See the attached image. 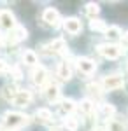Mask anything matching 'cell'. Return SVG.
Returning <instances> with one entry per match:
<instances>
[{"instance_id": "6da1fadb", "label": "cell", "mask_w": 128, "mask_h": 131, "mask_svg": "<svg viewBox=\"0 0 128 131\" xmlns=\"http://www.w3.org/2000/svg\"><path fill=\"white\" fill-rule=\"evenodd\" d=\"M30 122V117L21 112H5L4 114V126L7 129H18Z\"/></svg>"}, {"instance_id": "7a4b0ae2", "label": "cell", "mask_w": 128, "mask_h": 131, "mask_svg": "<svg viewBox=\"0 0 128 131\" xmlns=\"http://www.w3.org/2000/svg\"><path fill=\"white\" fill-rule=\"evenodd\" d=\"M98 52L104 56V58L116 60V58H119V56L125 52V49H121V47L116 46V44H100L98 46Z\"/></svg>"}, {"instance_id": "3957f363", "label": "cell", "mask_w": 128, "mask_h": 131, "mask_svg": "<svg viewBox=\"0 0 128 131\" xmlns=\"http://www.w3.org/2000/svg\"><path fill=\"white\" fill-rule=\"evenodd\" d=\"M123 77H119V75H105L104 79H102V88L104 91H116V89H121L123 88Z\"/></svg>"}, {"instance_id": "277c9868", "label": "cell", "mask_w": 128, "mask_h": 131, "mask_svg": "<svg viewBox=\"0 0 128 131\" xmlns=\"http://www.w3.org/2000/svg\"><path fill=\"white\" fill-rule=\"evenodd\" d=\"M33 100V94H32V91L28 89H21L18 91V94H16V98L12 100V105L14 107H20V108H25V107H28L30 103Z\"/></svg>"}, {"instance_id": "5b68a950", "label": "cell", "mask_w": 128, "mask_h": 131, "mask_svg": "<svg viewBox=\"0 0 128 131\" xmlns=\"http://www.w3.org/2000/svg\"><path fill=\"white\" fill-rule=\"evenodd\" d=\"M76 63H77V70L81 72L83 75H86V77L93 75V73H95V70H97L95 61H91L89 58H79Z\"/></svg>"}, {"instance_id": "8992f818", "label": "cell", "mask_w": 128, "mask_h": 131, "mask_svg": "<svg viewBox=\"0 0 128 131\" xmlns=\"http://www.w3.org/2000/svg\"><path fill=\"white\" fill-rule=\"evenodd\" d=\"M42 49L46 51L48 54H61V52H65V49H67V42L63 40V39H54L53 42L42 46Z\"/></svg>"}, {"instance_id": "52a82bcc", "label": "cell", "mask_w": 128, "mask_h": 131, "mask_svg": "<svg viewBox=\"0 0 128 131\" xmlns=\"http://www.w3.org/2000/svg\"><path fill=\"white\" fill-rule=\"evenodd\" d=\"M0 28L9 31L16 28V19H14V14L11 10H0Z\"/></svg>"}, {"instance_id": "ba28073f", "label": "cell", "mask_w": 128, "mask_h": 131, "mask_svg": "<svg viewBox=\"0 0 128 131\" xmlns=\"http://www.w3.org/2000/svg\"><path fill=\"white\" fill-rule=\"evenodd\" d=\"M42 21L48 25V26H53V28H56L60 25V14L56 9H53V7H48V9L42 12Z\"/></svg>"}, {"instance_id": "9c48e42d", "label": "cell", "mask_w": 128, "mask_h": 131, "mask_svg": "<svg viewBox=\"0 0 128 131\" xmlns=\"http://www.w3.org/2000/svg\"><path fill=\"white\" fill-rule=\"evenodd\" d=\"M26 37H28L26 28H25V26H21V25H16V28H14V30H11L7 42H9V44H18V42L25 40Z\"/></svg>"}, {"instance_id": "30bf717a", "label": "cell", "mask_w": 128, "mask_h": 131, "mask_svg": "<svg viewBox=\"0 0 128 131\" xmlns=\"http://www.w3.org/2000/svg\"><path fill=\"white\" fill-rule=\"evenodd\" d=\"M32 82H33L35 86L42 88V86L48 82V70H46L44 67H35L33 72H32Z\"/></svg>"}, {"instance_id": "8fae6325", "label": "cell", "mask_w": 128, "mask_h": 131, "mask_svg": "<svg viewBox=\"0 0 128 131\" xmlns=\"http://www.w3.org/2000/svg\"><path fill=\"white\" fill-rule=\"evenodd\" d=\"M63 28H65V31L70 33V35H77V33H81V30H83V25H81V21H79L77 18H67L65 23H63Z\"/></svg>"}, {"instance_id": "7c38bea8", "label": "cell", "mask_w": 128, "mask_h": 131, "mask_svg": "<svg viewBox=\"0 0 128 131\" xmlns=\"http://www.w3.org/2000/svg\"><path fill=\"white\" fill-rule=\"evenodd\" d=\"M56 77H58L60 81L67 82L70 81V77H72V67H70L69 61H61L58 65V70H56Z\"/></svg>"}, {"instance_id": "4fadbf2b", "label": "cell", "mask_w": 128, "mask_h": 131, "mask_svg": "<svg viewBox=\"0 0 128 131\" xmlns=\"http://www.w3.org/2000/svg\"><path fill=\"white\" fill-rule=\"evenodd\" d=\"M44 96H46V100L51 101V103L58 101V98H60V86L54 84V82H49V84L46 86V89H44Z\"/></svg>"}, {"instance_id": "5bb4252c", "label": "cell", "mask_w": 128, "mask_h": 131, "mask_svg": "<svg viewBox=\"0 0 128 131\" xmlns=\"http://www.w3.org/2000/svg\"><path fill=\"white\" fill-rule=\"evenodd\" d=\"M74 110H76V103H74V100H70V98H65V100H61L58 103V112L61 115H69Z\"/></svg>"}, {"instance_id": "9a60e30c", "label": "cell", "mask_w": 128, "mask_h": 131, "mask_svg": "<svg viewBox=\"0 0 128 131\" xmlns=\"http://www.w3.org/2000/svg\"><path fill=\"white\" fill-rule=\"evenodd\" d=\"M35 117H37V121L42 122V124H51V122H53V114H51L48 108H39V110L35 112Z\"/></svg>"}, {"instance_id": "2e32d148", "label": "cell", "mask_w": 128, "mask_h": 131, "mask_svg": "<svg viewBox=\"0 0 128 131\" xmlns=\"http://www.w3.org/2000/svg\"><path fill=\"white\" fill-rule=\"evenodd\" d=\"M79 107H81V112H83V115H86V117H91L93 114H95V103L91 100H83L79 103Z\"/></svg>"}, {"instance_id": "e0dca14e", "label": "cell", "mask_w": 128, "mask_h": 131, "mask_svg": "<svg viewBox=\"0 0 128 131\" xmlns=\"http://www.w3.org/2000/svg\"><path fill=\"white\" fill-rule=\"evenodd\" d=\"M89 28H91L93 31H100V33H107V30H109L107 23H105V21H102V19L89 21Z\"/></svg>"}, {"instance_id": "ac0fdd59", "label": "cell", "mask_w": 128, "mask_h": 131, "mask_svg": "<svg viewBox=\"0 0 128 131\" xmlns=\"http://www.w3.org/2000/svg\"><path fill=\"white\" fill-rule=\"evenodd\" d=\"M21 58H23V61H25L26 65H30V67L37 65V54H35L32 49H25L23 54H21Z\"/></svg>"}, {"instance_id": "d6986e66", "label": "cell", "mask_w": 128, "mask_h": 131, "mask_svg": "<svg viewBox=\"0 0 128 131\" xmlns=\"http://www.w3.org/2000/svg\"><path fill=\"white\" fill-rule=\"evenodd\" d=\"M18 91H20V89H18L16 86H5V88H4V91H2V94H4V98H5L7 101H12L14 98H16Z\"/></svg>"}, {"instance_id": "ffe728a7", "label": "cell", "mask_w": 128, "mask_h": 131, "mask_svg": "<svg viewBox=\"0 0 128 131\" xmlns=\"http://www.w3.org/2000/svg\"><path fill=\"white\" fill-rule=\"evenodd\" d=\"M107 131H126V128H125V124L121 121H118V119H111L107 124Z\"/></svg>"}, {"instance_id": "44dd1931", "label": "cell", "mask_w": 128, "mask_h": 131, "mask_svg": "<svg viewBox=\"0 0 128 131\" xmlns=\"http://www.w3.org/2000/svg\"><path fill=\"white\" fill-rule=\"evenodd\" d=\"M84 12H86V16H89V18H95V16H97V14L100 12L98 4H93V2L86 4V7H84Z\"/></svg>"}, {"instance_id": "7402d4cb", "label": "cell", "mask_w": 128, "mask_h": 131, "mask_svg": "<svg viewBox=\"0 0 128 131\" xmlns=\"http://www.w3.org/2000/svg\"><path fill=\"white\" fill-rule=\"evenodd\" d=\"M105 37L111 39V40H118L119 37H123V35H121V28H119V26H109Z\"/></svg>"}, {"instance_id": "603a6c76", "label": "cell", "mask_w": 128, "mask_h": 131, "mask_svg": "<svg viewBox=\"0 0 128 131\" xmlns=\"http://www.w3.org/2000/svg\"><path fill=\"white\" fill-rule=\"evenodd\" d=\"M114 114H116V108H114V105H111V103H105V105H102V115H104L105 119H112V117H114Z\"/></svg>"}, {"instance_id": "cb8c5ba5", "label": "cell", "mask_w": 128, "mask_h": 131, "mask_svg": "<svg viewBox=\"0 0 128 131\" xmlns=\"http://www.w3.org/2000/svg\"><path fill=\"white\" fill-rule=\"evenodd\" d=\"M65 128L69 131H77L79 119H76V117H67V119H65Z\"/></svg>"}, {"instance_id": "d4e9b609", "label": "cell", "mask_w": 128, "mask_h": 131, "mask_svg": "<svg viewBox=\"0 0 128 131\" xmlns=\"http://www.w3.org/2000/svg\"><path fill=\"white\" fill-rule=\"evenodd\" d=\"M86 91H88V93H91V94H97V96H100V94H102L100 86L97 84V82H89L88 86H86Z\"/></svg>"}, {"instance_id": "484cf974", "label": "cell", "mask_w": 128, "mask_h": 131, "mask_svg": "<svg viewBox=\"0 0 128 131\" xmlns=\"http://www.w3.org/2000/svg\"><path fill=\"white\" fill-rule=\"evenodd\" d=\"M11 73L14 75V79H16V81H20V79H21V72L18 70V68H11Z\"/></svg>"}, {"instance_id": "4316f807", "label": "cell", "mask_w": 128, "mask_h": 131, "mask_svg": "<svg viewBox=\"0 0 128 131\" xmlns=\"http://www.w3.org/2000/svg\"><path fill=\"white\" fill-rule=\"evenodd\" d=\"M7 72V63L4 60H0V73H5Z\"/></svg>"}, {"instance_id": "83f0119b", "label": "cell", "mask_w": 128, "mask_h": 131, "mask_svg": "<svg viewBox=\"0 0 128 131\" xmlns=\"http://www.w3.org/2000/svg\"><path fill=\"white\" fill-rule=\"evenodd\" d=\"M123 37H125V42H126V44H128V31H126V33H125V35H123Z\"/></svg>"}, {"instance_id": "f1b7e54d", "label": "cell", "mask_w": 128, "mask_h": 131, "mask_svg": "<svg viewBox=\"0 0 128 131\" xmlns=\"http://www.w3.org/2000/svg\"><path fill=\"white\" fill-rule=\"evenodd\" d=\"M93 131H104V129H102V128H95Z\"/></svg>"}, {"instance_id": "f546056e", "label": "cell", "mask_w": 128, "mask_h": 131, "mask_svg": "<svg viewBox=\"0 0 128 131\" xmlns=\"http://www.w3.org/2000/svg\"><path fill=\"white\" fill-rule=\"evenodd\" d=\"M0 46H2V33H0Z\"/></svg>"}, {"instance_id": "4dcf8cb0", "label": "cell", "mask_w": 128, "mask_h": 131, "mask_svg": "<svg viewBox=\"0 0 128 131\" xmlns=\"http://www.w3.org/2000/svg\"><path fill=\"white\" fill-rule=\"evenodd\" d=\"M53 131H60V129H58V128H54V129H53Z\"/></svg>"}, {"instance_id": "1f68e13d", "label": "cell", "mask_w": 128, "mask_h": 131, "mask_svg": "<svg viewBox=\"0 0 128 131\" xmlns=\"http://www.w3.org/2000/svg\"><path fill=\"white\" fill-rule=\"evenodd\" d=\"M126 68H128V63H126Z\"/></svg>"}, {"instance_id": "d6a6232c", "label": "cell", "mask_w": 128, "mask_h": 131, "mask_svg": "<svg viewBox=\"0 0 128 131\" xmlns=\"http://www.w3.org/2000/svg\"><path fill=\"white\" fill-rule=\"evenodd\" d=\"M0 131H2V129H0Z\"/></svg>"}]
</instances>
